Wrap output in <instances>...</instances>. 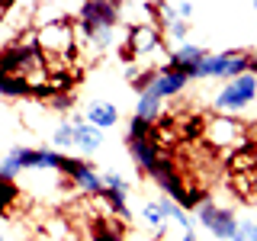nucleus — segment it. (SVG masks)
I'll return each instance as SVG.
<instances>
[{"label":"nucleus","mask_w":257,"mask_h":241,"mask_svg":"<svg viewBox=\"0 0 257 241\" xmlns=\"http://www.w3.org/2000/svg\"><path fill=\"white\" fill-rule=\"evenodd\" d=\"M0 74L29 80V84H32V93H36V87L45 84V80H48L45 55H42V48H39L36 36H32V39H20V42L0 48Z\"/></svg>","instance_id":"f257e3e1"},{"label":"nucleus","mask_w":257,"mask_h":241,"mask_svg":"<svg viewBox=\"0 0 257 241\" xmlns=\"http://www.w3.org/2000/svg\"><path fill=\"white\" fill-rule=\"evenodd\" d=\"M74 13H77V20H74L77 36H93V32L119 26V20H122V4H116V0H87Z\"/></svg>","instance_id":"f03ea898"},{"label":"nucleus","mask_w":257,"mask_h":241,"mask_svg":"<svg viewBox=\"0 0 257 241\" xmlns=\"http://www.w3.org/2000/svg\"><path fill=\"white\" fill-rule=\"evenodd\" d=\"M241 74H251V52H241V48H228V52L209 55L196 71V77H222L225 84H228V80H238Z\"/></svg>","instance_id":"7ed1b4c3"},{"label":"nucleus","mask_w":257,"mask_h":241,"mask_svg":"<svg viewBox=\"0 0 257 241\" xmlns=\"http://www.w3.org/2000/svg\"><path fill=\"white\" fill-rule=\"evenodd\" d=\"M36 42H39V48H42V55H45L48 61H55V58L68 61L71 55H74V45H77V39H74V20L52 23V26L36 29Z\"/></svg>","instance_id":"20e7f679"},{"label":"nucleus","mask_w":257,"mask_h":241,"mask_svg":"<svg viewBox=\"0 0 257 241\" xmlns=\"http://www.w3.org/2000/svg\"><path fill=\"white\" fill-rule=\"evenodd\" d=\"M257 100V77L254 74H241L238 80H228L219 93H215L212 106L222 112V116H235V112L247 109Z\"/></svg>","instance_id":"39448f33"},{"label":"nucleus","mask_w":257,"mask_h":241,"mask_svg":"<svg viewBox=\"0 0 257 241\" xmlns=\"http://www.w3.org/2000/svg\"><path fill=\"white\" fill-rule=\"evenodd\" d=\"M196 215H199V225H203V228H206L212 238H219V241H235L238 215L231 212V209L215 206L212 199H206V203L196 209Z\"/></svg>","instance_id":"423d86ee"},{"label":"nucleus","mask_w":257,"mask_h":241,"mask_svg":"<svg viewBox=\"0 0 257 241\" xmlns=\"http://www.w3.org/2000/svg\"><path fill=\"white\" fill-rule=\"evenodd\" d=\"M148 177H151V180H155L158 187H161V190L167 193V199H174L177 206H180L183 199H187V193H190V187H187V183H183V174L177 171L174 158L161 155V158H158V164H155V171H151Z\"/></svg>","instance_id":"0eeeda50"},{"label":"nucleus","mask_w":257,"mask_h":241,"mask_svg":"<svg viewBox=\"0 0 257 241\" xmlns=\"http://www.w3.org/2000/svg\"><path fill=\"white\" fill-rule=\"evenodd\" d=\"M206 142L212 145V148H231L235 151L241 142H244V129L235 116H215L206 123Z\"/></svg>","instance_id":"6e6552de"},{"label":"nucleus","mask_w":257,"mask_h":241,"mask_svg":"<svg viewBox=\"0 0 257 241\" xmlns=\"http://www.w3.org/2000/svg\"><path fill=\"white\" fill-rule=\"evenodd\" d=\"M209 58V52L203 45H193V42H183V45H177L174 52H171V58H167V68L177 71V74H183V77H196V71H199V64H203Z\"/></svg>","instance_id":"1a4fd4ad"},{"label":"nucleus","mask_w":257,"mask_h":241,"mask_svg":"<svg viewBox=\"0 0 257 241\" xmlns=\"http://www.w3.org/2000/svg\"><path fill=\"white\" fill-rule=\"evenodd\" d=\"M125 48L132 52V58H145V55H155L164 48V39H161V32L155 29V23L151 26H132L125 36Z\"/></svg>","instance_id":"9d476101"},{"label":"nucleus","mask_w":257,"mask_h":241,"mask_svg":"<svg viewBox=\"0 0 257 241\" xmlns=\"http://www.w3.org/2000/svg\"><path fill=\"white\" fill-rule=\"evenodd\" d=\"M183 87H187V77L177 74V71H171L167 64H161L155 84H151V90H145V93H151V96H158V100H164V96H177Z\"/></svg>","instance_id":"9b49d317"},{"label":"nucleus","mask_w":257,"mask_h":241,"mask_svg":"<svg viewBox=\"0 0 257 241\" xmlns=\"http://www.w3.org/2000/svg\"><path fill=\"white\" fill-rule=\"evenodd\" d=\"M128 155H132V161L139 164V171L151 174L155 164H158V158L164 155V151H161L158 139H142V142H128Z\"/></svg>","instance_id":"f8f14e48"},{"label":"nucleus","mask_w":257,"mask_h":241,"mask_svg":"<svg viewBox=\"0 0 257 241\" xmlns=\"http://www.w3.org/2000/svg\"><path fill=\"white\" fill-rule=\"evenodd\" d=\"M71 123H74V148L77 151H87V155H90V151H96L103 145V132H100V129H93L84 116L71 119Z\"/></svg>","instance_id":"ddd939ff"},{"label":"nucleus","mask_w":257,"mask_h":241,"mask_svg":"<svg viewBox=\"0 0 257 241\" xmlns=\"http://www.w3.org/2000/svg\"><path fill=\"white\" fill-rule=\"evenodd\" d=\"M84 119H87L93 129H100V132H103V129H109V126L119 123V109L112 106L109 100H93L90 106H87V116H84Z\"/></svg>","instance_id":"4468645a"},{"label":"nucleus","mask_w":257,"mask_h":241,"mask_svg":"<svg viewBox=\"0 0 257 241\" xmlns=\"http://www.w3.org/2000/svg\"><path fill=\"white\" fill-rule=\"evenodd\" d=\"M71 180H74V187H77V190H84L87 196H100V193L106 190V187H103V177L96 174L93 167L87 164V161L80 164V171H77L74 177H71Z\"/></svg>","instance_id":"2eb2a0df"},{"label":"nucleus","mask_w":257,"mask_h":241,"mask_svg":"<svg viewBox=\"0 0 257 241\" xmlns=\"http://www.w3.org/2000/svg\"><path fill=\"white\" fill-rule=\"evenodd\" d=\"M0 96H7V100L32 96V84H29V80H20V77H7V74H0Z\"/></svg>","instance_id":"dca6fc26"},{"label":"nucleus","mask_w":257,"mask_h":241,"mask_svg":"<svg viewBox=\"0 0 257 241\" xmlns=\"http://www.w3.org/2000/svg\"><path fill=\"white\" fill-rule=\"evenodd\" d=\"M161 103L164 100H158V96H151V93H142L139 103H135V116L145 119V123H158L161 119Z\"/></svg>","instance_id":"f3484780"},{"label":"nucleus","mask_w":257,"mask_h":241,"mask_svg":"<svg viewBox=\"0 0 257 241\" xmlns=\"http://www.w3.org/2000/svg\"><path fill=\"white\" fill-rule=\"evenodd\" d=\"M142 215H145V225H151L155 238H164L167 219H164V212H161V206H158V203H145V206H142Z\"/></svg>","instance_id":"a211bd4d"},{"label":"nucleus","mask_w":257,"mask_h":241,"mask_svg":"<svg viewBox=\"0 0 257 241\" xmlns=\"http://www.w3.org/2000/svg\"><path fill=\"white\" fill-rule=\"evenodd\" d=\"M100 199H103V206L109 209V212H116L119 219H128V203H125V193H119V190H103L100 193Z\"/></svg>","instance_id":"6ab92c4d"},{"label":"nucleus","mask_w":257,"mask_h":241,"mask_svg":"<svg viewBox=\"0 0 257 241\" xmlns=\"http://www.w3.org/2000/svg\"><path fill=\"white\" fill-rule=\"evenodd\" d=\"M142 139H155V123H145V119L132 116L125 129V142H142Z\"/></svg>","instance_id":"aec40b11"},{"label":"nucleus","mask_w":257,"mask_h":241,"mask_svg":"<svg viewBox=\"0 0 257 241\" xmlns=\"http://www.w3.org/2000/svg\"><path fill=\"white\" fill-rule=\"evenodd\" d=\"M93 241H122V225L112 219L93 222Z\"/></svg>","instance_id":"412c9836"},{"label":"nucleus","mask_w":257,"mask_h":241,"mask_svg":"<svg viewBox=\"0 0 257 241\" xmlns=\"http://www.w3.org/2000/svg\"><path fill=\"white\" fill-rule=\"evenodd\" d=\"M61 151L55 148H36V161H32V171H58Z\"/></svg>","instance_id":"4be33fe9"},{"label":"nucleus","mask_w":257,"mask_h":241,"mask_svg":"<svg viewBox=\"0 0 257 241\" xmlns=\"http://www.w3.org/2000/svg\"><path fill=\"white\" fill-rule=\"evenodd\" d=\"M52 145L55 148H71L74 145V123H58L55 126V132H52Z\"/></svg>","instance_id":"5701e85b"},{"label":"nucleus","mask_w":257,"mask_h":241,"mask_svg":"<svg viewBox=\"0 0 257 241\" xmlns=\"http://www.w3.org/2000/svg\"><path fill=\"white\" fill-rule=\"evenodd\" d=\"M158 206H161V212H164V219H174V222H180V228H190V219H187V212H183L180 206L174 203V199H158Z\"/></svg>","instance_id":"b1692460"},{"label":"nucleus","mask_w":257,"mask_h":241,"mask_svg":"<svg viewBox=\"0 0 257 241\" xmlns=\"http://www.w3.org/2000/svg\"><path fill=\"white\" fill-rule=\"evenodd\" d=\"M155 77H158V68H139V74H128V84H132L139 93H145V90H151Z\"/></svg>","instance_id":"393cba45"},{"label":"nucleus","mask_w":257,"mask_h":241,"mask_svg":"<svg viewBox=\"0 0 257 241\" xmlns=\"http://www.w3.org/2000/svg\"><path fill=\"white\" fill-rule=\"evenodd\" d=\"M16 199H20V187L13 180H0V212H7Z\"/></svg>","instance_id":"a878e982"},{"label":"nucleus","mask_w":257,"mask_h":241,"mask_svg":"<svg viewBox=\"0 0 257 241\" xmlns=\"http://www.w3.org/2000/svg\"><path fill=\"white\" fill-rule=\"evenodd\" d=\"M235 241H257V219H238V228H235Z\"/></svg>","instance_id":"bb28decb"},{"label":"nucleus","mask_w":257,"mask_h":241,"mask_svg":"<svg viewBox=\"0 0 257 241\" xmlns=\"http://www.w3.org/2000/svg\"><path fill=\"white\" fill-rule=\"evenodd\" d=\"M164 29H167V36H171L177 45H183V42H187V32H190V23L177 16V20H171V23H167Z\"/></svg>","instance_id":"cd10ccee"},{"label":"nucleus","mask_w":257,"mask_h":241,"mask_svg":"<svg viewBox=\"0 0 257 241\" xmlns=\"http://www.w3.org/2000/svg\"><path fill=\"white\" fill-rule=\"evenodd\" d=\"M100 177H103V187H106V190H119V193H128V180H125V177L119 174V171H103Z\"/></svg>","instance_id":"c85d7f7f"},{"label":"nucleus","mask_w":257,"mask_h":241,"mask_svg":"<svg viewBox=\"0 0 257 241\" xmlns=\"http://www.w3.org/2000/svg\"><path fill=\"white\" fill-rule=\"evenodd\" d=\"M48 106L58 109V112H68L71 106H74V96H71V93H55L52 100H48Z\"/></svg>","instance_id":"c756f323"},{"label":"nucleus","mask_w":257,"mask_h":241,"mask_svg":"<svg viewBox=\"0 0 257 241\" xmlns=\"http://www.w3.org/2000/svg\"><path fill=\"white\" fill-rule=\"evenodd\" d=\"M174 10H177V16H180V20L190 23V16L196 13V4H174Z\"/></svg>","instance_id":"7c9ffc66"},{"label":"nucleus","mask_w":257,"mask_h":241,"mask_svg":"<svg viewBox=\"0 0 257 241\" xmlns=\"http://www.w3.org/2000/svg\"><path fill=\"white\" fill-rule=\"evenodd\" d=\"M251 74L257 77V52H251Z\"/></svg>","instance_id":"2f4dec72"},{"label":"nucleus","mask_w":257,"mask_h":241,"mask_svg":"<svg viewBox=\"0 0 257 241\" xmlns=\"http://www.w3.org/2000/svg\"><path fill=\"white\" fill-rule=\"evenodd\" d=\"M183 241H196V238H193V235H190V231H187V235H183Z\"/></svg>","instance_id":"473e14b6"},{"label":"nucleus","mask_w":257,"mask_h":241,"mask_svg":"<svg viewBox=\"0 0 257 241\" xmlns=\"http://www.w3.org/2000/svg\"><path fill=\"white\" fill-rule=\"evenodd\" d=\"M254 13H257V4H254Z\"/></svg>","instance_id":"72a5a7b5"},{"label":"nucleus","mask_w":257,"mask_h":241,"mask_svg":"<svg viewBox=\"0 0 257 241\" xmlns=\"http://www.w3.org/2000/svg\"><path fill=\"white\" fill-rule=\"evenodd\" d=\"M0 241H4V235H0Z\"/></svg>","instance_id":"f704fd0d"}]
</instances>
